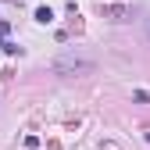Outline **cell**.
Segmentation results:
<instances>
[{
  "label": "cell",
  "mask_w": 150,
  "mask_h": 150,
  "mask_svg": "<svg viewBox=\"0 0 150 150\" xmlns=\"http://www.w3.org/2000/svg\"><path fill=\"white\" fill-rule=\"evenodd\" d=\"M50 68L57 71V75H93V71H97V61L82 57V54H61Z\"/></svg>",
  "instance_id": "6da1fadb"
},
{
  "label": "cell",
  "mask_w": 150,
  "mask_h": 150,
  "mask_svg": "<svg viewBox=\"0 0 150 150\" xmlns=\"http://www.w3.org/2000/svg\"><path fill=\"white\" fill-rule=\"evenodd\" d=\"M146 40H150V18H146Z\"/></svg>",
  "instance_id": "5b68a950"
},
{
  "label": "cell",
  "mask_w": 150,
  "mask_h": 150,
  "mask_svg": "<svg viewBox=\"0 0 150 150\" xmlns=\"http://www.w3.org/2000/svg\"><path fill=\"white\" fill-rule=\"evenodd\" d=\"M36 22H40V25H50L54 22V11L50 7H36Z\"/></svg>",
  "instance_id": "3957f363"
},
{
  "label": "cell",
  "mask_w": 150,
  "mask_h": 150,
  "mask_svg": "<svg viewBox=\"0 0 150 150\" xmlns=\"http://www.w3.org/2000/svg\"><path fill=\"white\" fill-rule=\"evenodd\" d=\"M132 97H136L139 104H150V93H146V89H136V93H132Z\"/></svg>",
  "instance_id": "277c9868"
},
{
  "label": "cell",
  "mask_w": 150,
  "mask_h": 150,
  "mask_svg": "<svg viewBox=\"0 0 150 150\" xmlns=\"http://www.w3.org/2000/svg\"><path fill=\"white\" fill-rule=\"evenodd\" d=\"M100 14L107 22H125V18H132V7H125V4H100Z\"/></svg>",
  "instance_id": "7a4b0ae2"
}]
</instances>
